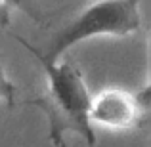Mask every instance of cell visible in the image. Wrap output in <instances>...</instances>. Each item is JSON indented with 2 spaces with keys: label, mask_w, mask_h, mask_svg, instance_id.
I'll use <instances>...</instances> for the list:
<instances>
[{
  "label": "cell",
  "mask_w": 151,
  "mask_h": 147,
  "mask_svg": "<svg viewBox=\"0 0 151 147\" xmlns=\"http://www.w3.org/2000/svg\"><path fill=\"white\" fill-rule=\"evenodd\" d=\"M10 17H12V10L0 0V29H6L10 25Z\"/></svg>",
  "instance_id": "obj_6"
},
{
  "label": "cell",
  "mask_w": 151,
  "mask_h": 147,
  "mask_svg": "<svg viewBox=\"0 0 151 147\" xmlns=\"http://www.w3.org/2000/svg\"><path fill=\"white\" fill-rule=\"evenodd\" d=\"M38 63L46 75V88L40 96L27 101V105L38 107L46 115L52 145L65 147V134L75 132L86 141V145L94 147L96 132L88 117L92 96L81 69L71 61Z\"/></svg>",
  "instance_id": "obj_1"
},
{
  "label": "cell",
  "mask_w": 151,
  "mask_h": 147,
  "mask_svg": "<svg viewBox=\"0 0 151 147\" xmlns=\"http://www.w3.org/2000/svg\"><path fill=\"white\" fill-rule=\"evenodd\" d=\"M149 113V86L142 92L130 94L111 88L98 94L90 101V122H98L111 130H128L142 124Z\"/></svg>",
  "instance_id": "obj_3"
},
{
  "label": "cell",
  "mask_w": 151,
  "mask_h": 147,
  "mask_svg": "<svg viewBox=\"0 0 151 147\" xmlns=\"http://www.w3.org/2000/svg\"><path fill=\"white\" fill-rule=\"evenodd\" d=\"M10 10H19L23 14H27L33 21L37 23H42L46 19V11H44V6L40 4V0H2Z\"/></svg>",
  "instance_id": "obj_4"
},
{
  "label": "cell",
  "mask_w": 151,
  "mask_h": 147,
  "mask_svg": "<svg viewBox=\"0 0 151 147\" xmlns=\"http://www.w3.org/2000/svg\"><path fill=\"white\" fill-rule=\"evenodd\" d=\"M142 0H98L81 11L73 21L63 25L44 46H35L15 37L37 61L55 63L69 48L94 37H130L142 27Z\"/></svg>",
  "instance_id": "obj_2"
},
{
  "label": "cell",
  "mask_w": 151,
  "mask_h": 147,
  "mask_svg": "<svg viewBox=\"0 0 151 147\" xmlns=\"http://www.w3.org/2000/svg\"><path fill=\"white\" fill-rule=\"evenodd\" d=\"M14 96H15V86H14V82L8 78L6 71L0 67V99H4V101L12 107V105H14Z\"/></svg>",
  "instance_id": "obj_5"
}]
</instances>
